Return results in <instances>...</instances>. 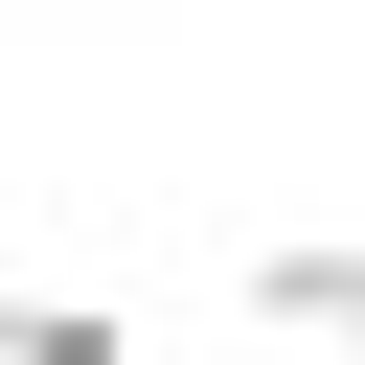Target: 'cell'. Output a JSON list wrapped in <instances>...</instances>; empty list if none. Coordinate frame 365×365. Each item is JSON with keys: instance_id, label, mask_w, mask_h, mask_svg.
<instances>
[{"instance_id": "obj_2", "label": "cell", "mask_w": 365, "mask_h": 365, "mask_svg": "<svg viewBox=\"0 0 365 365\" xmlns=\"http://www.w3.org/2000/svg\"><path fill=\"white\" fill-rule=\"evenodd\" d=\"M0 365H137L114 297H0Z\"/></svg>"}, {"instance_id": "obj_3", "label": "cell", "mask_w": 365, "mask_h": 365, "mask_svg": "<svg viewBox=\"0 0 365 365\" xmlns=\"http://www.w3.org/2000/svg\"><path fill=\"white\" fill-rule=\"evenodd\" d=\"M319 365H365V274H342V319H319Z\"/></svg>"}, {"instance_id": "obj_1", "label": "cell", "mask_w": 365, "mask_h": 365, "mask_svg": "<svg viewBox=\"0 0 365 365\" xmlns=\"http://www.w3.org/2000/svg\"><path fill=\"white\" fill-rule=\"evenodd\" d=\"M342 274H365L342 228H274V251H251V319H274V342H319V319H342Z\"/></svg>"}]
</instances>
